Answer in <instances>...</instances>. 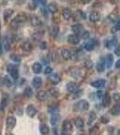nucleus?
<instances>
[{
    "mask_svg": "<svg viewBox=\"0 0 120 135\" xmlns=\"http://www.w3.org/2000/svg\"><path fill=\"white\" fill-rule=\"evenodd\" d=\"M40 50H46L48 48V43L47 42H44V41H42V42H40Z\"/></svg>",
    "mask_w": 120,
    "mask_h": 135,
    "instance_id": "obj_46",
    "label": "nucleus"
},
{
    "mask_svg": "<svg viewBox=\"0 0 120 135\" xmlns=\"http://www.w3.org/2000/svg\"><path fill=\"white\" fill-rule=\"evenodd\" d=\"M62 16L65 20L68 21L73 17V12H72L69 8H65V9H63L62 11Z\"/></svg>",
    "mask_w": 120,
    "mask_h": 135,
    "instance_id": "obj_12",
    "label": "nucleus"
},
{
    "mask_svg": "<svg viewBox=\"0 0 120 135\" xmlns=\"http://www.w3.org/2000/svg\"><path fill=\"white\" fill-rule=\"evenodd\" d=\"M60 135H71V134H69V133H61Z\"/></svg>",
    "mask_w": 120,
    "mask_h": 135,
    "instance_id": "obj_57",
    "label": "nucleus"
},
{
    "mask_svg": "<svg viewBox=\"0 0 120 135\" xmlns=\"http://www.w3.org/2000/svg\"><path fill=\"white\" fill-rule=\"evenodd\" d=\"M96 95H97V97L99 99H102V97H104V95H103V92H102V91H98L97 93H96Z\"/></svg>",
    "mask_w": 120,
    "mask_h": 135,
    "instance_id": "obj_49",
    "label": "nucleus"
},
{
    "mask_svg": "<svg viewBox=\"0 0 120 135\" xmlns=\"http://www.w3.org/2000/svg\"><path fill=\"white\" fill-rule=\"evenodd\" d=\"M1 46L2 48L5 49V51H9L10 49V41L7 37H5L3 39V41L1 42Z\"/></svg>",
    "mask_w": 120,
    "mask_h": 135,
    "instance_id": "obj_23",
    "label": "nucleus"
},
{
    "mask_svg": "<svg viewBox=\"0 0 120 135\" xmlns=\"http://www.w3.org/2000/svg\"><path fill=\"white\" fill-rule=\"evenodd\" d=\"M89 19H90L91 22L92 23H97L100 20V14L97 11H94V12H91L89 16Z\"/></svg>",
    "mask_w": 120,
    "mask_h": 135,
    "instance_id": "obj_9",
    "label": "nucleus"
},
{
    "mask_svg": "<svg viewBox=\"0 0 120 135\" xmlns=\"http://www.w3.org/2000/svg\"><path fill=\"white\" fill-rule=\"evenodd\" d=\"M110 97L108 94H105L104 95V97H102V105L105 106V107H107V106H108L110 104Z\"/></svg>",
    "mask_w": 120,
    "mask_h": 135,
    "instance_id": "obj_24",
    "label": "nucleus"
},
{
    "mask_svg": "<svg viewBox=\"0 0 120 135\" xmlns=\"http://www.w3.org/2000/svg\"><path fill=\"white\" fill-rule=\"evenodd\" d=\"M0 135H1V133H0Z\"/></svg>",
    "mask_w": 120,
    "mask_h": 135,
    "instance_id": "obj_62",
    "label": "nucleus"
},
{
    "mask_svg": "<svg viewBox=\"0 0 120 135\" xmlns=\"http://www.w3.org/2000/svg\"><path fill=\"white\" fill-rule=\"evenodd\" d=\"M73 18L75 21H80V20H84L86 18V16L82 10H77L75 13V15L73 16Z\"/></svg>",
    "mask_w": 120,
    "mask_h": 135,
    "instance_id": "obj_7",
    "label": "nucleus"
},
{
    "mask_svg": "<svg viewBox=\"0 0 120 135\" xmlns=\"http://www.w3.org/2000/svg\"><path fill=\"white\" fill-rule=\"evenodd\" d=\"M117 135H120V130L118 131V132H117Z\"/></svg>",
    "mask_w": 120,
    "mask_h": 135,
    "instance_id": "obj_58",
    "label": "nucleus"
},
{
    "mask_svg": "<svg viewBox=\"0 0 120 135\" xmlns=\"http://www.w3.org/2000/svg\"><path fill=\"white\" fill-rule=\"evenodd\" d=\"M96 120V114H95V113H93V112H91L90 113V114H89V121H88V124L89 125H91V123H93Z\"/></svg>",
    "mask_w": 120,
    "mask_h": 135,
    "instance_id": "obj_37",
    "label": "nucleus"
},
{
    "mask_svg": "<svg viewBox=\"0 0 120 135\" xmlns=\"http://www.w3.org/2000/svg\"><path fill=\"white\" fill-rule=\"evenodd\" d=\"M6 105H7V99L4 97V98L1 100V103H0V109L4 110Z\"/></svg>",
    "mask_w": 120,
    "mask_h": 135,
    "instance_id": "obj_44",
    "label": "nucleus"
},
{
    "mask_svg": "<svg viewBox=\"0 0 120 135\" xmlns=\"http://www.w3.org/2000/svg\"><path fill=\"white\" fill-rule=\"evenodd\" d=\"M32 70H33L34 73L38 74V73H40L41 70H42V66L40 62H35L33 65H32Z\"/></svg>",
    "mask_w": 120,
    "mask_h": 135,
    "instance_id": "obj_27",
    "label": "nucleus"
},
{
    "mask_svg": "<svg viewBox=\"0 0 120 135\" xmlns=\"http://www.w3.org/2000/svg\"><path fill=\"white\" fill-rule=\"evenodd\" d=\"M32 89L30 88V86H27L25 89H24V91H23V95H24V97H30L32 95Z\"/></svg>",
    "mask_w": 120,
    "mask_h": 135,
    "instance_id": "obj_35",
    "label": "nucleus"
},
{
    "mask_svg": "<svg viewBox=\"0 0 120 135\" xmlns=\"http://www.w3.org/2000/svg\"><path fill=\"white\" fill-rule=\"evenodd\" d=\"M40 132L42 135H47L49 132V128L47 124H40Z\"/></svg>",
    "mask_w": 120,
    "mask_h": 135,
    "instance_id": "obj_30",
    "label": "nucleus"
},
{
    "mask_svg": "<svg viewBox=\"0 0 120 135\" xmlns=\"http://www.w3.org/2000/svg\"><path fill=\"white\" fill-rule=\"evenodd\" d=\"M63 128H64L65 131H66V132H70L73 129V125H72L71 122L70 121H65L64 123H63Z\"/></svg>",
    "mask_w": 120,
    "mask_h": 135,
    "instance_id": "obj_31",
    "label": "nucleus"
},
{
    "mask_svg": "<svg viewBox=\"0 0 120 135\" xmlns=\"http://www.w3.org/2000/svg\"><path fill=\"white\" fill-rule=\"evenodd\" d=\"M99 134V126L96 125L93 128H91L90 131V135H98Z\"/></svg>",
    "mask_w": 120,
    "mask_h": 135,
    "instance_id": "obj_41",
    "label": "nucleus"
},
{
    "mask_svg": "<svg viewBox=\"0 0 120 135\" xmlns=\"http://www.w3.org/2000/svg\"><path fill=\"white\" fill-rule=\"evenodd\" d=\"M37 97H38V99L40 100V101H45L48 97V94L44 90H40L37 94Z\"/></svg>",
    "mask_w": 120,
    "mask_h": 135,
    "instance_id": "obj_25",
    "label": "nucleus"
},
{
    "mask_svg": "<svg viewBox=\"0 0 120 135\" xmlns=\"http://www.w3.org/2000/svg\"><path fill=\"white\" fill-rule=\"evenodd\" d=\"M113 98H114L116 101H119V100H120V94L115 93L114 95H113Z\"/></svg>",
    "mask_w": 120,
    "mask_h": 135,
    "instance_id": "obj_51",
    "label": "nucleus"
},
{
    "mask_svg": "<svg viewBox=\"0 0 120 135\" xmlns=\"http://www.w3.org/2000/svg\"><path fill=\"white\" fill-rule=\"evenodd\" d=\"M58 120H59V115L56 114V113H53L51 115V123L53 125H55L56 123H58Z\"/></svg>",
    "mask_w": 120,
    "mask_h": 135,
    "instance_id": "obj_34",
    "label": "nucleus"
},
{
    "mask_svg": "<svg viewBox=\"0 0 120 135\" xmlns=\"http://www.w3.org/2000/svg\"><path fill=\"white\" fill-rule=\"evenodd\" d=\"M80 1L84 4H88L89 2H91V0H80Z\"/></svg>",
    "mask_w": 120,
    "mask_h": 135,
    "instance_id": "obj_54",
    "label": "nucleus"
},
{
    "mask_svg": "<svg viewBox=\"0 0 120 135\" xmlns=\"http://www.w3.org/2000/svg\"><path fill=\"white\" fill-rule=\"evenodd\" d=\"M56 58H58V53H56V52L53 51V52H50L49 53V59L51 60L55 61V60H56Z\"/></svg>",
    "mask_w": 120,
    "mask_h": 135,
    "instance_id": "obj_45",
    "label": "nucleus"
},
{
    "mask_svg": "<svg viewBox=\"0 0 120 135\" xmlns=\"http://www.w3.org/2000/svg\"><path fill=\"white\" fill-rule=\"evenodd\" d=\"M48 9H49V13H51V14H56V12H58V6H56L55 4L51 3L49 4V6H48Z\"/></svg>",
    "mask_w": 120,
    "mask_h": 135,
    "instance_id": "obj_33",
    "label": "nucleus"
},
{
    "mask_svg": "<svg viewBox=\"0 0 120 135\" xmlns=\"http://www.w3.org/2000/svg\"><path fill=\"white\" fill-rule=\"evenodd\" d=\"M10 59H11V60H13L14 62H16V63L21 62V58H20V56L16 55V54H11Z\"/></svg>",
    "mask_w": 120,
    "mask_h": 135,
    "instance_id": "obj_40",
    "label": "nucleus"
},
{
    "mask_svg": "<svg viewBox=\"0 0 120 135\" xmlns=\"http://www.w3.org/2000/svg\"><path fill=\"white\" fill-rule=\"evenodd\" d=\"M75 123L76 127L79 128V129H81V128H82L84 126V120L81 118V117H77V118L75 119Z\"/></svg>",
    "mask_w": 120,
    "mask_h": 135,
    "instance_id": "obj_32",
    "label": "nucleus"
},
{
    "mask_svg": "<svg viewBox=\"0 0 120 135\" xmlns=\"http://www.w3.org/2000/svg\"><path fill=\"white\" fill-rule=\"evenodd\" d=\"M0 32H1V23H0Z\"/></svg>",
    "mask_w": 120,
    "mask_h": 135,
    "instance_id": "obj_60",
    "label": "nucleus"
},
{
    "mask_svg": "<svg viewBox=\"0 0 120 135\" xmlns=\"http://www.w3.org/2000/svg\"><path fill=\"white\" fill-rule=\"evenodd\" d=\"M49 80L53 84H58V83H59V82H60L61 78H60V76L58 75V73H54L49 77Z\"/></svg>",
    "mask_w": 120,
    "mask_h": 135,
    "instance_id": "obj_22",
    "label": "nucleus"
},
{
    "mask_svg": "<svg viewBox=\"0 0 120 135\" xmlns=\"http://www.w3.org/2000/svg\"><path fill=\"white\" fill-rule=\"evenodd\" d=\"M67 41H68L69 43L71 44H78L80 42V38L78 35H75V34H71V35L68 36L67 38Z\"/></svg>",
    "mask_w": 120,
    "mask_h": 135,
    "instance_id": "obj_16",
    "label": "nucleus"
},
{
    "mask_svg": "<svg viewBox=\"0 0 120 135\" xmlns=\"http://www.w3.org/2000/svg\"><path fill=\"white\" fill-rule=\"evenodd\" d=\"M53 135H56V131H55V132H54V134Z\"/></svg>",
    "mask_w": 120,
    "mask_h": 135,
    "instance_id": "obj_59",
    "label": "nucleus"
},
{
    "mask_svg": "<svg viewBox=\"0 0 120 135\" xmlns=\"http://www.w3.org/2000/svg\"><path fill=\"white\" fill-rule=\"evenodd\" d=\"M113 62H114V58H113V55L111 54H108L107 55V57L105 59V64L108 69H110L113 65Z\"/></svg>",
    "mask_w": 120,
    "mask_h": 135,
    "instance_id": "obj_18",
    "label": "nucleus"
},
{
    "mask_svg": "<svg viewBox=\"0 0 120 135\" xmlns=\"http://www.w3.org/2000/svg\"><path fill=\"white\" fill-rule=\"evenodd\" d=\"M22 48H23V50L24 51L29 52V51H32V43L29 42H24L23 44H22Z\"/></svg>",
    "mask_w": 120,
    "mask_h": 135,
    "instance_id": "obj_29",
    "label": "nucleus"
},
{
    "mask_svg": "<svg viewBox=\"0 0 120 135\" xmlns=\"http://www.w3.org/2000/svg\"><path fill=\"white\" fill-rule=\"evenodd\" d=\"M9 72H10L11 77L14 78V80L18 79V78H19V71H18V69H17L16 68L9 66Z\"/></svg>",
    "mask_w": 120,
    "mask_h": 135,
    "instance_id": "obj_15",
    "label": "nucleus"
},
{
    "mask_svg": "<svg viewBox=\"0 0 120 135\" xmlns=\"http://www.w3.org/2000/svg\"><path fill=\"white\" fill-rule=\"evenodd\" d=\"M116 68H117V69H119L120 68V60H117V63H116Z\"/></svg>",
    "mask_w": 120,
    "mask_h": 135,
    "instance_id": "obj_53",
    "label": "nucleus"
},
{
    "mask_svg": "<svg viewBox=\"0 0 120 135\" xmlns=\"http://www.w3.org/2000/svg\"><path fill=\"white\" fill-rule=\"evenodd\" d=\"M66 89L68 92L75 93L78 89V85L75 83V82H69V83L66 84Z\"/></svg>",
    "mask_w": 120,
    "mask_h": 135,
    "instance_id": "obj_13",
    "label": "nucleus"
},
{
    "mask_svg": "<svg viewBox=\"0 0 120 135\" xmlns=\"http://www.w3.org/2000/svg\"><path fill=\"white\" fill-rule=\"evenodd\" d=\"M105 60L103 58H100L99 60V61L97 62V65H96V69H97L98 72L102 73L105 71Z\"/></svg>",
    "mask_w": 120,
    "mask_h": 135,
    "instance_id": "obj_5",
    "label": "nucleus"
},
{
    "mask_svg": "<svg viewBox=\"0 0 120 135\" xmlns=\"http://www.w3.org/2000/svg\"><path fill=\"white\" fill-rule=\"evenodd\" d=\"M42 85V80L40 77H35L32 80V86H34L36 89H39Z\"/></svg>",
    "mask_w": 120,
    "mask_h": 135,
    "instance_id": "obj_19",
    "label": "nucleus"
},
{
    "mask_svg": "<svg viewBox=\"0 0 120 135\" xmlns=\"http://www.w3.org/2000/svg\"><path fill=\"white\" fill-rule=\"evenodd\" d=\"M89 107H90V104H89L86 100L79 101L77 104H75V109L78 111H86L89 109Z\"/></svg>",
    "mask_w": 120,
    "mask_h": 135,
    "instance_id": "obj_2",
    "label": "nucleus"
},
{
    "mask_svg": "<svg viewBox=\"0 0 120 135\" xmlns=\"http://www.w3.org/2000/svg\"><path fill=\"white\" fill-rule=\"evenodd\" d=\"M49 94H50V95H51L53 97H58V95H59V93H58V89H56V88H49Z\"/></svg>",
    "mask_w": 120,
    "mask_h": 135,
    "instance_id": "obj_36",
    "label": "nucleus"
},
{
    "mask_svg": "<svg viewBox=\"0 0 120 135\" xmlns=\"http://www.w3.org/2000/svg\"><path fill=\"white\" fill-rule=\"evenodd\" d=\"M61 56H62V58L64 59L65 60H68L71 59V51H68V50H62L61 51Z\"/></svg>",
    "mask_w": 120,
    "mask_h": 135,
    "instance_id": "obj_26",
    "label": "nucleus"
},
{
    "mask_svg": "<svg viewBox=\"0 0 120 135\" xmlns=\"http://www.w3.org/2000/svg\"><path fill=\"white\" fill-rule=\"evenodd\" d=\"M92 66H93V63L91 60H86L84 61V67L86 68L87 69H91V68H92Z\"/></svg>",
    "mask_w": 120,
    "mask_h": 135,
    "instance_id": "obj_42",
    "label": "nucleus"
},
{
    "mask_svg": "<svg viewBox=\"0 0 120 135\" xmlns=\"http://www.w3.org/2000/svg\"><path fill=\"white\" fill-rule=\"evenodd\" d=\"M7 135H14V134H13V133H10V134H7Z\"/></svg>",
    "mask_w": 120,
    "mask_h": 135,
    "instance_id": "obj_61",
    "label": "nucleus"
},
{
    "mask_svg": "<svg viewBox=\"0 0 120 135\" xmlns=\"http://www.w3.org/2000/svg\"><path fill=\"white\" fill-rule=\"evenodd\" d=\"M30 25H32V26H34V27L40 26L41 25L40 19L37 16H35V15H32V16L30 17Z\"/></svg>",
    "mask_w": 120,
    "mask_h": 135,
    "instance_id": "obj_8",
    "label": "nucleus"
},
{
    "mask_svg": "<svg viewBox=\"0 0 120 135\" xmlns=\"http://www.w3.org/2000/svg\"><path fill=\"white\" fill-rule=\"evenodd\" d=\"M91 86L96 88H102L105 86L106 85V80L105 79H99V80H96V81H93L91 83Z\"/></svg>",
    "mask_w": 120,
    "mask_h": 135,
    "instance_id": "obj_10",
    "label": "nucleus"
},
{
    "mask_svg": "<svg viewBox=\"0 0 120 135\" xmlns=\"http://www.w3.org/2000/svg\"><path fill=\"white\" fill-rule=\"evenodd\" d=\"M2 85H3V78L0 77V86H1Z\"/></svg>",
    "mask_w": 120,
    "mask_h": 135,
    "instance_id": "obj_56",
    "label": "nucleus"
},
{
    "mask_svg": "<svg viewBox=\"0 0 120 135\" xmlns=\"http://www.w3.org/2000/svg\"><path fill=\"white\" fill-rule=\"evenodd\" d=\"M82 39H88L89 37H90V32H89L88 31H84V32L82 33Z\"/></svg>",
    "mask_w": 120,
    "mask_h": 135,
    "instance_id": "obj_47",
    "label": "nucleus"
},
{
    "mask_svg": "<svg viewBox=\"0 0 120 135\" xmlns=\"http://www.w3.org/2000/svg\"><path fill=\"white\" fill-rule=\"evenodd\" d=\"M3 85H5V86H7V88H10L13 84H12V82H11V80L9 79V78L6 76V77L3 78Z\"/></svg>",
    "mask_w": 120,
    "mask_h": 135,
    "instance_id": "obj_38",
    "label": "nucleus"
},
{
    "mask_svg": "<svg viewBox=\"0 0 120 135\" xmlns=\"http://www.w3.org/2000/svg\"><path fill=\"white\" fill-rule=\"evenodd\" d=\"M38 113V110L36 109V107L32 104H29L26 108V114H27L28 116L30 117H34Z\"/></svg>",
    "mask_w": 120,
    "mask_h": 135,
    "instance_id": "obj_4",
    "label": "nucleus"
},
{
    "mask_svg": "<svg viewBox=\"0 0 120 135\" xmlns=\"http://www.w3.org/2000/svg\"><path fill=\"white\" fill-rule=\"evenodd\" d=\"M117 38L116 37H114V38H112V39H108V41L105 42V46L107 49H108V50H111V49H113L114 47L117 46Z\"/></svg>",
    "mask_w": 120,
    "mask_h": 135,
    "instance_id": "obj_11",
    "label": "nucleus"
},
{
    "mask_svg": "<svg viewBox=\"0 0 120 135\" xmlns=\"http://www.w3.org/2000/svg\"><path fill=\"white\" fill-rule=\"evenodd\" d=\"M15 125H16V119L14 116L7 117V119H6V126H7L8 129H14Z\"/></svg>",
    "mask_w": 120,
    "mask_h": 135,
    "instance_id": "obj_6",
    "label": "nucleus"
},
{
    "mask_svg": "<svg viewBox=\"0 0 120 135\" xmlns=\"http://www.w3.org/2000/svg\"><path fill=\"white\" fill-rule=\"evenodd\" d=\"M110 2L112 4H116V3H117V2H118V0H110Z\"/></svg>",
    "mask_w": 120,
    "mask_h": 135,
    "instance_id": "obj_55",
    "label": "nucleus"
},
{
    "mask_svg": "<svg viewBox=\"0 0 120 135\" xmlns=\"http://www.w3.org/2000/svg\"><path fill=\"white\" fill-rule=\"evenodd\" d=\"M96 44H97V41H96L95 39H91V40H89L88 42L84 44V49L88 51H91L94 50Z\"/></svg>",
    "mask_w": 120,
    "mask_h": 135,
    "instance_id": "obj_3",
    "label": "nucleus"
},
{
    "mask_svg": "<svg viewBox=\"0 0 120 135\" xmlns=\"http://www.w3.org/2000/svg\"><path fill=\"white\" fill-rule=\"evenodd\" d=\"M52 68H50V67H47L46 69H44V74H46V75H48V74H50L52 72Z\"/></svg>",
    "mask_w": 120,
    "mask_h": 135,
    "instance_id": "obj_48",
    "label": "nucleus"
},
{
    "mask_svg": "<svg viewBox=\"0 0 120 135\" xmlns=\"http://www.w3.org/2000/svg\"><path fill=\"white\" fill-rule=\"evenodd\" d=\"M43 36V32H37L35 33L32 34V38L36 41H40Z\"/></svg>",
    "mask_w": 120,
    "mask_h": 135,
    "instance_id": "obj_39",
    "label": "nucleus"
},
{
    "mask_svg": "<svg viewBox=\"0 0 120 135\" xmlns=\"http://www.w3.org/2000/svg\"><path fill=\"white\" fill-rule=\"evenodd\" d=\"M58 32H59V28H58V25H53L50 27L49 29V35L52 38H56L58 36Z\"/></svg>",
    "mask_w": 120,
    "mask_h": 135,
    "instance_id": "obj_17",
    "label": "nucleus"
},
{
    "mask_svg": "<svg viewBox=\"0 0 120 135\" xmlns=\"http://www.w3.org/2000/svg\"><path fill=\"white\" fill-rule=\"evenodd\" d=\"M120 30V21H118L117 23H116V25L113 26L112 29H111V32H117Z\"/></svg>",
    "mask_w": 120,
    "mask_h": 135,
    "instance_id": "obj_43",
    "label": "nucleus"
},
{
    "mask_svg": "<svg viewBox=\"0 0 120 135\" xmlns=\"http://www.w3.org/2000/svg\"><path fill=\"white\" fill-rule=\"evenodd\" d=\"M110 114L112 115H120V104H115L110 109Z\"/></svg>",
    "mask_w": 120,
    "mask_h": 135,
    "instance_id": "obj_28",
    "label": "nucleus"
},
{
    "mask_svg": "<svg viewBox=\"0 0 120 135\" xmlns=\"http://www.w3.org/2000/svg\"><path fill=\"white\" fill-rule=\"evenodd\" d=\"M27 21V16L24 14V13H20V14H18L16 16V17L14 19V20L12 21V23H11V26L12 27H17L19 25H21V23H24V22Z\"/></svg>",
    "mask_w": 120,
    "mask_h": 135,
    "instance_id": "obj_1",
    "label": "nucleus"
},
{
    "mask_svg": "<svg viewBox=\"0 0 120 135\" xmlns=\"http://www.w3.org/2000/svg\"><path fill=\"white\" fill-rule=\"evenodd\" d=\"M101 123H107L108 122V118H106V117H101Z\"/></svg>",
    "mask_w": 120,
    "mask_h": 135,
    "instance_id": "obj_52",
    "label": "nucleus"
},
{
    "mask_svg": "<svg viewBox=\"0 0 120 135\" xmlns=\"http://www.w3.org/2000/svg\"><path fill=\"white\" fill-rule=\"evenodd\" d=\"M82 135H84V134H82Z\"/></svg>",
    "mask_w": 120,
    "mask_h": 135,
    "instance_id": "obj_63",
    "label": "nucleus"
},
{
    "mask_svg": "<svg viewBox=\"0 0 120 135\" xmlns=\"http://www.w3.org/2000/svg\"><path fill=\"white\" fill-rule=\"evenodd\" d=\"M69 74H70V75H71L73 78H80L81 71H80L79 68H77V67H73V68H71L70 70H69Z\"/></svg>",
    "mask_w": 120,
    "mask_h": 135,
    "instance_id": "obj_14",
    "label": "nucleus"
},
{
    "mask_svg": "<svg viewBox=\"0 0 120 135\" xmlns=\"http://www.w3.org/2000/svg\"><path fill=\"white\" fill-rule=\"evenodd\" d=\"M72 32H74V34H75V35H77V34H80L81 32H82V26L81 25H72Z\"/></svg>",
    "mask_w": 120,
    "mask_h": 135,
    "instance_id": "obj_20",
    "label": "nucleus"
},
{
    "mask_svg": "<svg viewBox=\"0 0 120 135\" xmlns=\"http://www.w3.org/2000/svg\"><path fill=\"white\" fill-rule=\"evenodd\" d=\"M115 54H116V55H117V56H120V45H117V46H116Z\"/></svg>",
    "mask_w": 120,
    "mask_h": 135,
    "instance_id": "obj_50",
    "label": "nucleus"
},
{
    "mask_svg": "<svg viewBox=\"0 0 120 135\" xmlns=\"http://www.w3.org/2000/svg\"><path fill=\"white\" fill-rule=\"evenodd\" d=\"M14 11L13 9H11V8H7V9H6L4 11V19H5L6 21L9 20L11 18V16L14 15Z\"/></svg>",
    "mask_w": 120,
    "mask_h": 135,
    "instance_id": "obj_21",
    "label": "nucleus"
}]
</instances>
